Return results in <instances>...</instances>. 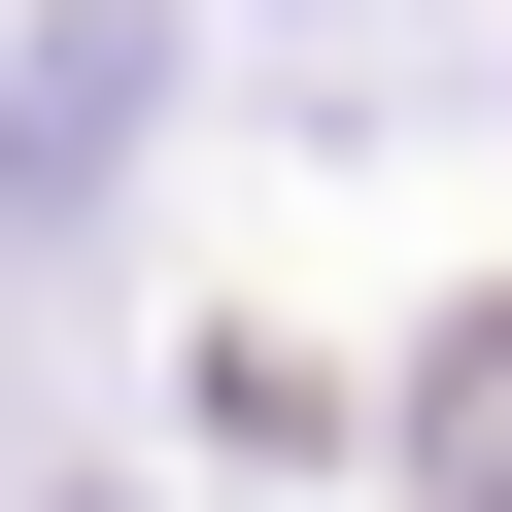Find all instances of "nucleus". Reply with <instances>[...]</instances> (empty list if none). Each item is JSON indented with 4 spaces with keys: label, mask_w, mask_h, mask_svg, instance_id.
<instances>
[{
    "label": "nucleus",
    "mask_w": 512,
    "mask_h": 512,
    "mask_svg": "<svg viewBox=\"0 0 512 512\" xmlns=\"http://www.w3.org/2000/svg\"><path fill=\"white\" fill-rule=\"evenodd\" d=\"M410 410H444V444H410V478H444V512H512V308H478V342H444V376H410Z\"/></svg>",
    "instance_id": "obj_1"
}]
</instances>
